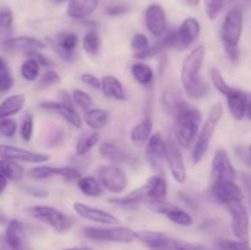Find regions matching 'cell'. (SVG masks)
Instances as JSON below:
<instances>
[{
	"mask_svg": "<svg viewBox=\"0 0 251 250\" xmlns=\"http://www.w3.org/2000/svg\"><path fill=\"white\" fill-rule=\"evenodd\" d=\"M206 49L203 46H198L184 59L180 70V81L184 92L194 100H200L210 93V86L200 77V71L203 65Z\"/></svg>",
	"mask_w": 251,
	"mask_h": 250,
	"instance_id": "6da1fadb",
	"label": "cell"
},
{
	"mask_svg": "<svg viewBox=\"0 0 251 250\" xmlns=\"http://www.w3.org/2000/svg\"><path fill=\"white\" fill-rule=\"evenodd\" d=\"M202 115L196 108L186 104L176 115L174 123V141L180 149H189L200 131Z\"/></svg>",
	"mask_w": 251,
	"mask_h": 250,
	"instance_id": "7a4b0ae2",
	"label": "cell"
},
{
	"mask_svg": "<svg viewBox=\"0 0 251 250\" xmlns=\"http://www.w3.org/2000/svg\"><path fill=\"white\" fill-rule=\"evenodd\" d=\"M243 33V12L239 7H233L226 15L221 27V39L232 61L239 58V42Z\"/></svg>",
	"mask_w": 251,
	"mask_h": 250,
	"instance_id": "3957f363",
	"label": "cell"
},
{
	"mask_svg": "<svg viewBox=\"0 0 251 250\" xmlns=\"http://www.w3.org/2000/svg\"><path fill=\"white\" fill-rule=\"evenodd\" d=\"M222 115L223 105L221 103H216L211 108L210 113L207 115V119L203 122L202 127H201L198 136H196V142L194 144L193 149V157H191L195 164L200 163L203 157H205L206 152L208 151L211 140H212L216 129H217L218 124H220L221 119H222Z\"/></svg>",
	"mask_w": 251,
	"mask_h": 250,
	"instance_id": "277c9868",
	"label": "cell"
},
{
	"mask_svg": "<svg viewBox=\"0 0 251 250\" xmlns=\"http://www.w3.org/2000/svg\"><path fill=\"white\" fill-rule=\"evenodd\" d=\"M135 239L141 242L150 250H205L201 245L176 239L154 230H137L135 232Z\"/></svg>",
	"mask_w": 251,
	"mask_h": 250,
	"instance_id": "5b68a950",
	"label": "cell"
},
{
	"mask_svg": "<svg viewBox=\"0 0 251 250\" xmlns=\"http://www.w3.org/2000/svg\"><path fill=\"white\" fill-rule=\"evenodd\" d=\"M26 212L34 220L48 225L51 229L58 233H65L73 225V220L68 215L61 212L60 210L51 206L34 205L26 208Z\"/></svg>",
	"mask_w": 251,
	"mask_h": 250,
	"instance_id": "8992f818",
	"label": "cell"
},
{
	"mask_svg": "<svg viewBox=\"0 0 251 250\" xmlns=\"http://www.w3.org/2000/svg\"><path fill=\"white\" fill-rule=\"evenodd\" d=\"M83 234L88 239L97 242L131 243L135 240V230L125 225H109V227H85Z\"/></svg>",
	"mask_w": 251,
	"mask_h": 250,
	"instance_id": "52a82bcc",
	"label": "cell"
},
{
	"mask_svg": "<svg viewBox=\"0 0 251 250\" xmlns=\"http://www.w3.org/2000/svg\"><path fill=\"white\" fill-rule=\"evenodd\" d=\"M97 179L102 188L112 194H122L127 186L126 174L117 164L100 167L97 169Z\"/></svg>",
	"mask_w": 251,
	"mask_h": 250,
	"instance_id": "ba28073f",
	"label": "cell"
},
{
	"mask_svg": "<svg viewBox=\"0 0 251 250\" xmlns=\"http://www.w3.org/2000/svg\"><path fill=\"white\" fill-rule=\"evenodd\" d=\"M232 220V230L240 242L249 243V213L243 201H233L226 205Z\"/></svg>",
	"mask_w": 251,
	"mask_h": 250,
	"instance_id": "9c48e42d",
	"label": "cell"
},
{
	"mask_svg": "<svg viewBox=\"0 0 251 250\" xmlns=\"http://www.w3.org/2000/svg\"><path fill=\"white\" fill-rule=\"evenodd\" d=\"M166 162L174 180L179 184L186 181V167L179 145L174 140L166 141Z\"/></svg>",
	"mask_w": 251,
	"mask_h": 250,
	"instance_id": "30bf717a",
	"label": "cell"
},
{
	"mask_svg": "<svg viewBox=\"0 0 251 250\" xmlns=\"http://www.w3.org/2000/svg\"><path fill=\"white\" fill-rule=\"evenodd\" d=\"M28 176L36 180H43V179L54 178L59 176L64 180L75 181L81 176L78 169L74 167H51V166H37L28 171Z\"/></svg>",
	"mask_w": 251,
	"mask_h": 250,
	"instance_id": "8fae6325",
	"label": "cell"
},
{
	"mask_svg": "<svg viewBox=\"0 0 251 250\" xmlns=\"http://www.w3.org/2000/svg\"><path fill=\"white\" fill-rule=\"evenodd\" d=\"M0 159H11L16 162H27V163H46L50 159V156L41 152L29 151L22 147L0 145Z\"/></svg>",
	"mask_w": 251,
	"mask_h": 250,
	"instance_id": "7c38bea8",
	"label": "cell"
},
{
	"mask_svg": "<svg viewBox=\"0 0 251 250\" xmlns=\"http://www.w3.org/2000/svg\"><path fill=\"white\" fill-rule=\"evenodd\" d=\"M49 44L58 53V55L65 61H75V49L78 44V36L74 32L64 31L59 32L54 39H48Z\"/></svg>",
	"mask_w": 251,
	"mask_h": 250,
	"instance_id": "4fadbf2b",
	"label": "cell"
},
{
	"mask_svg": "<svg viewBox=\"0 0 251 250\" xmlns=\"http://www.w3.org/2000/svg\"><path fill=\"white\" fill-rule=\"evenodd\" d=\"M210 193L216 201L223 205L233 201H243L244 199L242 189L235 184V181H212Z\"/></svg>",
	"mask_w": 251,
	"mask_h": 250,
	"instance_id": "5bb4252c",
	"label": "cell"
},
{
	"mask_svg": "<svg viewBox=\"0 0 251 250\" xmlns=\"http://www.w3.org/2000/svg\"><path fill=\"white\" fill-rule=\"evenodd\" d=\"M1 49L6 53H24L27 54L32 50H42L47 47L41 39L36 37L21 36V37H10L5 42L0 44Z\"/></svg>",
	"mask_w": 251,
	"mask_h": 250,
	"instance_id": "9a60e30c",
	"label": "cell"
},
{
	"mask_svg": "<svg viewBox=\"0 0 251 250\" xmlns=\"http://www.w3.org/2000/svg\"><path fill=\"white\" fill-rule=\"evenodd\" d=\"M145 154L151 168L156 172L161 171L162 164L166 161V141L162 137L161 132L151 135L149 141L146 142Z\"/></svg>",
	"mask_w": 251,
	"mask_h": 250,
	"instance_id": "2e32d148",
	"label": "cell"
},
{
	"mask_svg": "<svg viewBox=\"0 0 251 250\" xmlns=\"http://www.w3.org/2000/svg\"><path fill=\"white\" fill-rule=\"evenodd\" d=\"M150 208L153 212L166 216L174 225H181V227H191L194 223V218L191 217L190 213L186 212L183 208L178 207V206L173 205V203L167 202V201L150 205Z\"/></svg>",
	"mask_w": 251,
	"mask_h": 250,
	"instance_id": "e0dca14e",
	"label": "cell"
},
{
	"mask_svg": "<svg viewBox=\"0 0 251 250\" xmlns=\"http://www.w3.org/2000/svg\"><path fill=\"white\" fill-rule=\"evenodd\" d=\"M145 25L150 33L156 38L163 36L167 31L166 10L159 4H151L145 11Z\"/></svg>",
	"mask_w": 251,
	"mask_h": 250,
	"instance_id": "ac0fdd59",
	"label": "cell"
},
{
	"mask_svg": "<svg viewBox=\"0 0 251 250\" xmlns=\"http://www.w3.org/2000/svg\"><path fill=\"white\" fill-rule=\"evenodd\" d=\"M235 180V169L230 162L227 151L218 150L212 159V181Z\"/></svg>",
	"mask_w": 251,
	"mask_h": 250,
	"instance_id": "d6986e66",
	"label": "cell"
},
{
	"mask_svg": "<svg viewBox=\"0 0 251 250\" xmlns=\"http://www.w3.org/2000/svg\"><path fill=\"white\" fill-rule=\"evenodd\" d=\"M73 208L80 217H82L83 220L91 221V222L100 223V225H115L117 223H119V218L115 217L113 213L100 210V208L85 205L82 202H75L73 205Z\"/></svg>",
	"mask_w": 251,
	"mask_h": 250,
	"instance_id": "ffe728a7",
	"label": "cell"
},
{
	"mask_svg": "<svg viewBox=\"0 0 251 250\" xmlns=\"http://www.w3.org/2000/svg\"><path fill=\"white\" fill-rule=\"evenodd\" d=\"M100 154L103 158L108 159L113 164H134L136 162V157L127 150L123 149L118 144L113 141H105L100 145Z\"/></svg>",
	"mask_w": 251,
	"mask_h": 250,
	"instance_id": "44dd1931",
	"label": "cell"
},
{
	"mask_svg": "<svg viewBox=\"0 0 251 250\" xmlns=\"http://www.w3.org/2000/svg\"><path fill=\"white\" fill-rule=\"evenodd\" d=\"M145 193H146V203L153 205V203H159L166 201L167 194H168V185L161 174H153L147 179L146 183L144 184Z\"/></svg>",
	"mask_w": 251,
	"mask_h": 250,
	"instance_id": "7402d4cb",
	"label": "cell"
},
{
	"mask_svg": "<svg viewBox=\"0 0 251 250\" xmlns=\"http://www.w3.org/2000/svg\"><path fill=\"white\" fill-rule=\"evenodd\" d=\"M39 108L42 110H46V112L55 113L64 120H66L69 124L73 125L74 127H77V129L82 127V119H81L74 105L61 104L60 102H55V100H47V102H42L39 104Z\"/></svg>",
	"mask_w": 251,
	"mask_h": 250,
	"instance_id": "603a6c76",
	"label": "cell"
},
{
	"mask_svg": "<svg viewBox=\"0 0 251 250\" xmlns=\"http://www.w3.org/2000/svg\"><path fill=\"white\" fill-rule=\"evenodd\" d=\"M201 33V25L199 20L195 17H188L181 22L179 28L176 29V36H178L179 47L180 49L190 48L191 46L198 42Z\"/></svg>",
	"mask_w": 251,
	"mask_h": 250,
	"instance_id": "cb8c5ba5",
	"label": "cell"
},
{
	"mask_svg": "<svg viewBox=\"0 0 251 250\" xmlns=\"http://www.w3.org/2000/svg\"><path fill=\"white\" fill-rule=\"evenodd\" d=\"M162 105L164 110L176 117L188 103L181 97V92L176 86H168L162 93Z\"/></svg>",
	"mask_w": 251,
	"mask_h": 250,
	"instance_id": "d4e9b609",
	"label": "cell"
},
{
	"mask_svg": "<svg viewBox=\"0 0 251 250\" xmlns=\"http://www.w3.org/2000/svg\"><path fill=\"white\" fill-rule=\"evenodd\" d=\"M98 0H69L66 15L74 20H85L97 10Z\"/></svg>",
	"mask_w": 251,
	"mask_h": 250,
	"instance_id": "484cf974",
	"label": "cell"
},
{
	"mask_svg": "<svg viewBox=\"0 0 251 250\" xmlns=\"http://www.w3.org/2000/svg\"><path fill=\"white\" fill-rule=\"evenodd\" d=\"M248 103H249L248 95L238 88H234V91L229 96H227L228 109L232 117L237 120H242L247 115Z\"/></svg>",
	"mask_w": 251,
	"mask_h": 250,
	"instance_id": "4316f807",
	"label": "cell"
},
{
	"mask_svg": "<svg viewBox=\"0 0 251 250\" xmlns=\"http://www.w3.org/2000/svg\"><path fill=\"white\" fill-rule=\"evenodd\" d=\"M2 234L10 247L16 250H25V229L19 220H10Z\"/></svg>",
	"mask_w": 251,
	"mask_h": 250,
	"instance_id": "83f0119b",
	"label": "cell"
},
{
	"mask_svg": "<svg viewBox=\"0 0 251 250\" xmlns=\"http://www.w3.org/2000/svg\"><path fill=\"white\" fill-rule=\"evenodd\" d=\"M100 90L103 95L107 98H112L115 100H126V92L118 77L113 75L103 76L100 80Z\"/></svg>",
	"mask_w": 251,
	"mask_h": 250,
	"instance_id": "f1b7e54d",
	"label": "cell"
},
{
	"mask_svg": "<svg viewBox=\"0 0 251 250\" xmlns=\"http://www.w3.org/2000/svg\"><path fill=\"white\" fill-rule=\"evenodd\" d=\"M152 130H153V122L151 118H145L132 126L131 131H130V140L132 144L137 145V146L146 145V142L151 137Z\"/></svg>",
	"mask_w": 251,
	"mask_h": 250,
	"instance_id": "f546056e",
	"label": "cell"
},
{
	"mask_svg": "<svg viewBox=\"0 0 251 250\" xmlns=\"http://www.w3.org/2000/svg\"><path fill=\"white\" fill-rule=\"evenodd\" d=\"M26 103L24 95H12L5 98L0 104V120L5 118H11L12 115L21 112Z\"/></svg>",
	"mask_w": 251,
	"mask_h": 250,
	"instance_id": "4dcf8cb0",
	"label": "cell"
},
{
	"mask_svg": "<svg viewBox=\"0 0 251 250\" xmlns=\"http://www.w3.org/2000/svg\"><path fill=\"white\" fill-rule=\"evenodd\" d=\"M108 202L113 205L120 206V207H134V206L146 203V193H145L144 186H140L136 190H132L131 193L126 194L119 198H112L108 200Z\"/></svg>",
	"mask_w": 251,
	"mask_h": 250,
	"instance_id": "1f68e13d",
	"label": "cell"
},
{
	"mask_svg": "<svg viewBox=\"0 0 251 250\" xmlns=\"http://www.w3.org/2000/svg\"><path fill=\"white\" fill-rule=\"evenodd\" d=\"M109 118L110 114L108 110L102 109V108H90L85 112L83 120L91 129L97 131V130L107 126V124L109 123Z\"/></svg>",
	"mask_w": 251,
	"mask_h": 250,
	"instance_id": "d6a6232c",
	"label": "cell"
},
{
	"mask_svg": "<svg viewBox=\"0 0 251 250\" xmlns=\"http://www.w3.org/2000/svg\"><path fill=\"white\" fill-rule=\"evenodd\" d=\"M131 75L137 83L142 86H150L154 80V73L149 64L139 61L131 65Z\"/></svg>",
	"mask_w": 251,
	"mask_h": 250,
	"instance_id": "836d02e7",
	"label": "cell"
},
{
	"mask_svg": "<svg viewBox=\"0 0 251 250\" xmlns=\"http://www.w3.org/2000/svg\"><path fill=\"white\" fill-rule=\"evenodd\" d=\"M77 188L83 195L90 198H97L102 195L103 188L95 176H80L77 179Z\"/></svg>",
	"mask_w": 251,
	"mask_h": 250,
	"instance_id": "e575fe53",
	"label": "cell"
},
{
	"mask_svg": "<svg viewBox=\"0 0 251 250\" xmlns=\"http://www.w3.org/2000/svg\"><path fill=\"white\" fill-rule=\"evenodd\" d=\"M0 173L7 180L19 181L24 176V167L19 162L11 159H0Z\"/></svg>",
	"mask_w": 251,
	"mask_h": 250,
	"instance_id": "d590c367",
	"label": "cell"
},
{
	"mask_svg": "<svg viewBox=\"0 0 251 250\" xmlns=\"http://www.w3.org/2000/svg\"><path fill=\"white\" fill-rule=\"evenodd\" d=\"M14 26V14L7 6L0 7V44L11 37Z\"/></svg>",
	"mask_w": 251,
	"mask_h": 250,
	"instance_id": "8d00e7d4",
	"label": "cell"
},
{
	"mask_svg": "<svg viewBox=\"0 0 251 250\" xmlns=\"http://www.w3.org/2000/svg\"><path fill=\"white\" fill-rule=\"evenodd\" d=\"M100 134L96 130L81 135L76 142V154L85 156L86 153H88L100 142Z\"/></svg>",
	"mask_w": 251,
	"mask_h": 250,
	"instance_id": "74e56055",
	"label": "cell"
},
{
	"mask_svg": "<svg viewBox=\"0 0 251 250\" xmlns=\"http://www.w3.org/2000/svg\"><path fill=\"white\" fill-rule=\"evenodd\" d=\"M39 71H41V65L36 59L31 58V56L22 63L21 69H20L22 78L28 81V82H34V81L38 80Z\"/></svg>",
	"mask_w": 251,
	"mask_h": 250,
	"instance_id": "f35d334b",
	"label": "cell"
},
{
	"mask_svg": "<svg viewBox=\"0 0 251 250\" xmlns=\"http://www.w3.org/2000/svg\"><path fill=\"white\" fill-rule=\"evenodd\" d=\"M100 46H102V41H100V34L95 29H90L87 33L83 36L82 39V47L83 50L91 56H96L100 50Z\"/></svg>",
	"mask_w": 251,
	"mask_h": 250,
	"instance_id": "ab89813d",
	"label": "cell"
},
{
	"mask_svg": "<svg viewBox=\"0 0 251 250\" xmlns=\"http://www.w3.org/2000/svg\"><path fill=\"white\" fill-rule=\"evenodd\" d=\"M210 76H211V81H212L213 86H215V88L221 93V95L227 97V96H229L230 93L234 91V87H232V86H229L227 82H226L222 74H221V71L218 70L217 68L211 69Z\"/></svg>",
	"mask_w": 251,
	"mask_h": 250,
	"instance_id": "60d3db41",
	"label": "cell"
},
{
	"mask_svg": "<svg viewBox=\"0 0 251 250\" xmlns=\"http://www.w3.org/2000/svg\"><path fill=\"white\" fill-rule=\"evenodd\" d=\"M61 82V77L56 71L47 70L42 76H39L37 80V88L38 90H46L51 86L59 85Z\"/></svg>",
	"mask_w": 251,
	"mask_h": 250,
	"instance_id": "b9f144b4",
	"label": "cell"
},
{
	"mask_svg": "<svg viewBox=\"0 0 251 250\" xmlns=\"http://www.w3.org/2000/svg\"><path fill=\"white\" fill-rule=\"evenodd\" d=\"M71 97H73L74 104L80 107L81 109H83L85 112L90 109V108H92V104H93L92 97H91L87 92H85V91L76 88V90L73 91Z\"/></svg>",
	"mask_w": 251,
	"mask_h": 250,
	"instance_id": "7bdbcfd3",
	"label": "cell"
},
{
	"mask_svg": "<svg viewBox=\"0 0 251 250\" xmlns=\"http://www.w3.org/2000/svg\"><path fill=\"white\" fill-rule=\"evenodd\" d=\"M33 127H34V119L33 115L31 113H27L25 114V117L22 118L21 126H20V134L24 141L29 142L32 139V135H33Z\"/></svg>",
	"mask_w": 251,
	"mask_h": 250,
	"instance_id": "ee69618b",
	"label": "cell"
},
{
	"mask_svg": "<svg viewBox=\"0 0 251 250\" xmlns=\"http://www.w3.org/2000/svg\"><path fill=\"white\" fill-rule=\"evenodd\" d=\"M227 0H205V10L210 20L217 19L218 15L226 6Z\"/></svg>",
	"mask_w": 251,
	"mask_h": 250,
	"instance_id": "f6af8a7d",
	"label": "cell"
},
{
	"mask_svg": "<svg viewBox=\"0 0 251 250\" xmlns=\"http://www.w3.org/2000/svg\"><path fill=\"white\" fill-rule=\"evenodd\" d=\"M217 247L222 248L223 250H251L249 243L240 242V240H230V239H218L216 242Z\"/></svg>",
	"mask_w": 251,
	"mask_h": 250,
	"instance_id": "bcb514c9",
	"label": "cell"
},
{
	"mask_svg": "<svg viewBox=\"0 0 251 250\" xmlns=\"http://www.w3.org/2000/svg\"><path fill=\"white\" fill-rule=\"evenodd\" d=\"M17 131V122L12 118H5L0 120V136L11 137L15 136Z\"/></svg>",
	"mask_w": 251,
	"mask_h": 250,
	"instance_id": "7dc6e473",
	"label": "cell"
},
{
	"mask_svg": "<svg viewBox=\"0 0 251 250\" xmlns=\"http://www.w3.org/2000/svg\"><path fill=\"white\" fill-rule=\"evenodd\" d=\"M130 47L132 50H135V53H141L149 48L150 41L144 33H136L132 36L131 41H130Z\"/></svg>",
	"mask_w": 251,
	"mask_h": 250,
	"instance_id": "c3c4849f",
	"label": "cell"
},
{
	"mask_svg": "<svg viewBox=\"0 0 251 250\" xmlns=\"http://www.w3.org/2000/svg\"><path fill=\"white\" fill-rule=\"evenodd\" d=\"M14 86V77L9 69H5L0 73V93L7 92Z\"/></svg>",
	"mask_w": 251,
	"mask_h": 250,
	"instance_id": "681fc988",
	"label": "cell"
},
{
	"mask_svg": "<svg viewBox=\"0 0 251 250\" xmlns=\"http://www.w3.org/2000/svg\"><path fill=\"white\" fill-rule=\"evenodd\" d=\"M80 78L83 83H86L90 87L96 88V90H100V80L97 76L93 75V74H82L80 76Z\"/></svg>",
	"mask_w": 251,
	"mask_h": 250,
	"instance_id": "f907efd6",
	"label": "cell"
},
{
	"mask_svg": "<svg viewBox=\"0 0 251 250\" xmlns=\"http://www.w3.org/2000/svg\"><path fill=\"white\" fill-rule=\"evenodd\" d=\"M26 55L36 59L41 66H53V63H51V61L49 60L47 56H44L43 54H41V51L39 50H32V51H29V53H27Z\"/></svg>",
	"mask_w": 251,
	"mask_h": 250,
	"instance_id": "816d5d0a",
	"label": "cell"
},
{
	"mask_svg": "<svg viewBox=\"0 0 251 250\" xmlns=\"http://www.w3.org/2000/svg\"><path fill=\"white\" fill-rule=\"evenodd\" d=\"M129 7L124 6V5H115V6H108L104 10V12L109 16H120V15L126 14Z\"/></svg>",
	"mask_w": 251,
	"mask_h": 250,
	"instance_id": "f5cc1de1",
	"label": "cell"
},
{
	"mask_svg": "<svg viewBox=\"0 0 251 250\" xmlns=\"http://www.w3.org/2000/svg\"><path fill=\"white\" fill-rule=\"evenodd\" d=\"M242 181H243V185H244L245 193H247L248 201H249V205H250V208H251V174L250 173L243 174Z\"/></svg>",
	"mask_w": 251,
	"mask_h": 250,
	"instance_id": "db71d44e",
	"label": "cell"
},
{
	"mask_svg": "<svg viewBox=\"0 0 251 250\" xmlns=\"http://www.w3.org/2000/svg\"><path fill=\"white\" fill-rule=\"evenodd\" d=\"M58 98L61 104H65V105H75L73 102V97H71L70 93L68 92L66 90H60L58 92Z\"/></svg>",
	"mask_w": 251,
	"mask_h": 250,
	"instance_id": "11a10c76",
	"label": "cell"
},
{
	"mask_svg": "<svg viewBox=\"0 0 251 250\" xmlns=\"http://www.w3.org/2000/svg\"><path fill=\"white\" fill-rule=\"evenodd\" d=\"M0 250H16L7 244V242L5 240L4 234H2V233H0Z\"/></svg>",
	"mask_w": 251,
	"mask_h": 250,
	"instance_id": "9f6ffc18",
	"label": "cell"
},
{
	"mask_svg": "<svg viewBox=\"0 0 251 250\" xmlns=\"http://www.w3.org/2000/svg\"><path fill=\"white\" fill-rule=\"evenodd\" d=\"M7 183H9V180L0 173V195H1L5 191V189L7 188Z\"/></svg>",
	"mask_w": 251,
	"mask_h": 250,
	"instance_id": "6f0895ef",
	"label": "cell"
},
{
	"mask_svg": "<svg viewBox=\"0 0 251 250\" xmlns=\"http://www.w3.org/2000/svg\"><path fill=\"white\" fill-rule=\"evenodd\" d=\"M185 1H186V4L190 5V6L196 7V6H198L199 4H200L201 0H185Z\"/></svg>",
	"mask_w": 251,
	"mask_h": 250,
	"instance_id": "680465c9",
	"label": "cell"
},
{
	"mask_svg": "<svg viewBox=\"0 0 251 250\" xmlns=\"http://www.w3.org/2000/svg\"><path fill=\"white\" fill-rule=\"evenodd\" d=\"M5 69H7V65H6V63H5V60H4V59H2L1 56H0V73H1L2 70H5Z\"/></svg>",
	"mask_w": 251,
	"mask_h": 250,
	"instance_id": "91938a15",
	"label": "cell"
},
{
	"mask_svg": "<svg viewBox=\"0 0 251 250\" xmlns=\"http://www.w3.org/2000/svg\"><path fill=\"white\" fill-rule=\"evenodd\" d=\"M64 250H92V249L88 247H76V248H69V249H64Z\"/></svg>",
	"mask_w": 251,
	"mask_h": 250,
	"instance_id": "94428289",
	"label": "cell"
},
{
	"mask_svg": "<svg viewBox=\"0 0 251 250\" xmlns=\"http://www.w3.org/2000/svg\"><path fill=\"white\" fill-rule=\"evenodd\" d=\"M7 222H9V221H7V218L5 217L2 213H0V225H6Z\"/></svg>",
	"mask_w": 251,
	"mask_h": 250,
	"instance_id": "6125c7cd",
	"label": "cell"
},
{
	"mask_svg": "<svg viewBox=\"0 0 251 250\" xmlns=\"http://www.w3.org/2000/svg\"><path fill=\"white\" fill-rule=\"evenodd\" d=\"M247 117L251 120V100H249V103H248V109H247Z\"/></svg>",
	"mask_w": 251,
	"mask_h": 250,
	"instance_id": "be15d7a7",
	"label": "cell"
},
{
	"mask_svg": "<svg viewBox=\"0 0 251 250\" xmlns=\"http://www.w3.org/2000/svg\"><path fill=\"white\" fill-rule=\"evenodd\" d=\"M53 1L55 2V4H63V2L69 1V0H53Z\"/></svg>",
	"mask_w": 251,
	"mask_h": 250,
	"instance_id": "e7e4bbea",
	"label": "cell"
},
{
	"mask_svg": "<svg viewBox=\"0 0 251 250\" xmlns=\"http://www.w3.org/2000/svg\"><path fill=\"white\" fill-rule=\"evenodd\" d=\"M249 158H250V162H251V145L249 146Z\"/></svg>",
	"mask_w": 251,
	"mask_h": 250,
	"instance_id": "03108f58",
	"label": "cell"
}]
</instances>
